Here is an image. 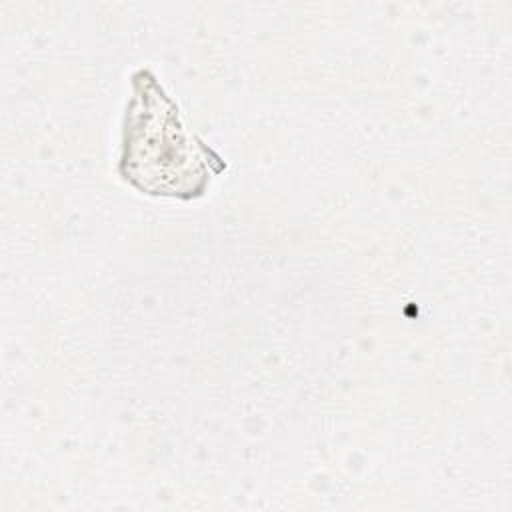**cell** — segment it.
<instances>
[{
	"mask_svg": "<svg viewBox=\"0 0 512 512\" xmlns=\"http://www.w3.org/2000/svg\"><path fill=\"white\" fill-rule=\"evenodd\" d=\"M136 94L140 108H130L126 116L124 158L130 178L154 194H182L196 190L204 182L202 158L194 152L186 132L178 122L176 108L162 94L156 82Z\"/></svg>",
	"mask_w": 512,
	"mask_h": 512,
	"instance_id": "obj_1",
	"label": "cell"
}]
</instances>
